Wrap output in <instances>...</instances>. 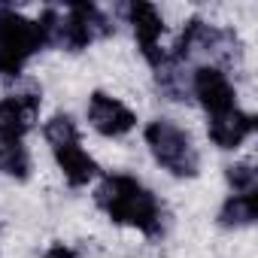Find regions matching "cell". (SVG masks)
Returning <instances> with one entry per match:
<instances>
[{
	"label": "cell",
	"instance_id": "obj_1",
	"mask_svg": "<svg viewBox=\"0 0 258 258\" xmlns=\"http://www.w3.org/2000/svg\"><path fill=\"white\" fill-rule=\"evenodd\" d=\"M97 207L118 225L140 228L143 234L161 231V204L158 198L134 176L127 173H109L94 191Z\"/></svg>",
	"mask_w": 258,
	"mask_h": 258
},
{
	"label": "cell",
	"instance_id": "obj_2",
	"mask_svg": "<svg viewBox=\"0 0 258 258\" xmlns=\"http://www.w3.org/2000/svg\"><path fill=\"white\" fill-rule=\"evenodd\" d=\"M146 146L152 149L155 161L173 173V176H198L201 170V155L195 149V140L188 137V131L170 118H155L146 124Z\"/></svg>",
	"mask_w": 258,
	"mask_h": 258
},
{
	"label": "cell",
	"instance_id": "obj_3",
	"mask_svg": "<svg viewBox=\"0 0 258 258\" xmlns=\"http://www.w3.org/2000/svg\"><path fill=\"white\" fill-rule=\"evenodd\" d=\"M109 31H112L109 19H106L94 4H70V7L61 13L55 46H64V49H70V52H82V49H88L97 37H103V34H109Z\"/></svg>",
	"mask_w": 258,
	"mask_h": 258
},
{
	"label": "cell",
	"instance_id": "obj_4",
	"mask_svg": "<svg viewBox=\"0 0 258 258\" xmlns=\"http://www.w3.org/2000/svg\"><path fill=\"white\" fill-rule=\"evenodd\" d=\"M40 49H43V37H40L37 22L25 19L16 10L0 7V55L25 64Z\"/></svg>",
	"mask_w": 258,
	"mask_h": 258
},
{
	"label": "cell",
	"instance_id": "obj_5",
	"mask_svg": "<svg viewBox=\"0 0 258 258\" xmlns=\"http://www.w3.org/2000/svg\"><path fill=\"white\" fill-rule=\"evenodd\" d=\"M191 91L201 100V106L207 109V115H222L237 109V91L228 79V73L216 64H204L191 73Z\"/></svg>",
	"mask_w": 258,
	"mask_h": 258
},
{
	"label": "cell",
	"instance_id": "obj_6",
	"mask_svg": "<svg viewBox=\"0 0 258 258\" xmlns=\"http://www.w3.org/2000/svg\"><path fill=\"white\" fill-rule=\"evenodd\" d=\"M121 10H124V19H127V25H131L134 37H137L140 52L146 55L149 64L158 67V64L164 61V55H161V49H158L161 34H164V19H161V13H158L152 4H143V0H134V4H127V7H121Z\"/></svg>",
	"mask_w": 258,
	"mask_h": 258
},
{
	"label": "cell",
	"instance_id": "obj_7",
	"mask_svg": "<svg viewBox=\"0 0 258 258\" xmlns=\"http://www.w3.org/2000/svg\"><path fill=\"white\" fill-rule=\"evenodd\" d=\"M88 121L103 137H124V134L134 131L137 115H134V109H127L118 97L94 91L88 97Z\"/></svg>",
	"mask_w": 258,
	"mask_h": 258
},
{
	"label": "cell",
	"instance_id": "obj_8",
	"mask_svg": "<svg viewBox=\"0 0 258 258\" xmlns=\"http://www.w3.org/2000/svg\"><path fill=\"white\" fill-rule=\"evenodd\" d=\"M40 112V94L0 97V143H22Z\"/></svg>",
	"mask_w": 258,
	"mask_h": 258
},
{
	"label": "cell",
	"instance_id": "obj_9",
	"mask_svg": "<svg viewBox=\"0 0 258 258\" xmlns=\"http://www.w3.org/2000/svg\"><path fill=\"white\" fill-rule=\"evenodd\" d=\"M255 131V118L243 109H231L210 118V140L219 149H237L246 143V137Z\"/></svg>",
	"mask_w": 258,
	"mask_h": 258
},
{
	"label": "cell",
	"instance_id": "obj_10",
	"mask_svg": "<svg viewBox=\"0 0 258 258\" xmlns=\"http://www.w3.org/2000/svg\"><path fill=\"white\" fill-rule=\"evenodd\" d=\"M52 155H55V161H58L64 179H67L73 188H82V185H88V182L97 176V161L79 146V140L64 143V146H55Z\"/></svg>",
	"mask_w": 258,
	"mask_h": 258
},
{
	"label": "cell",
	"instance_id": "obj_11",
	"mask_svg": "<svg viewBox=\"0 0 258 258\" xmlns=\"http://www.w3.org/2000/svg\"><path fill=\"white\" fill-rule=\"evenodd\" d=\"M258 219V195L249 191V195H231L219 213V222L225 228H243V225H252Z\"/></svg>",
	"mask_w": 258,
	"mask_h": 258
},
{
	"label": "cell",
	"instance_id": "obj_12",
	"mask_svg": "<svg viewBox=\"0 0 258 258\" xmlns=\"http://www.w3.org/2000/svg\"><path fill=\"white\" fill-rule=\"evenodd\" d=\"M43 137H46V143L55 149V146H64V143L79 140V131H76V121H73L67 112H58V115H52V118L43 124Z\"/></svg>",
	"mask_w": 258,
	"mask_h": 258
},
{
	"label": "cell",
	"instance_id": "obj_13",
	"mask_svg": "<svg viewBox=\"0 0 258 258\" xmlns=\"http://www.w3.org/2000/svg\"><path fill=\"white\" fill-rule=\"evenodd\" d=\"M0 167H4L10 176L16 179H28L31 173V155L22 143H4V149H0Z\"/></svg>",
	"mask_w": 258,
	"mask_h": 258
},
{
	"label": "cell",
	"instance_id": "obj_14",
	"mask_svg": "<svg viewBox=\"0 0 258 258\" xmlns=\"http://www.w3.org/2000/svg\"><path fill=\"white\" fill-rule=\"evenodd\" d=\"M225 176H228V185H231L234 195L255 191V170H252V164H234V167H228Z\"/></svg>",
	"mask_w": 258,
	"mask_h": 258
},
{
	"label": "cell",
	"instance_id": "obj_15",
	"mask_svg": "<svg viewBox=\"0 0 258 258\" xmlns=\"http://www.w3.org/2000/svg\"><path fill=\"white\" fill-rule=\"evenodd\" d=\"M46 258H76V252L70 246H64V243H55V246L46 249Z\"/></svg>",
	"mask_w": 258,
	"mask_h": 258
}]
</instances>
